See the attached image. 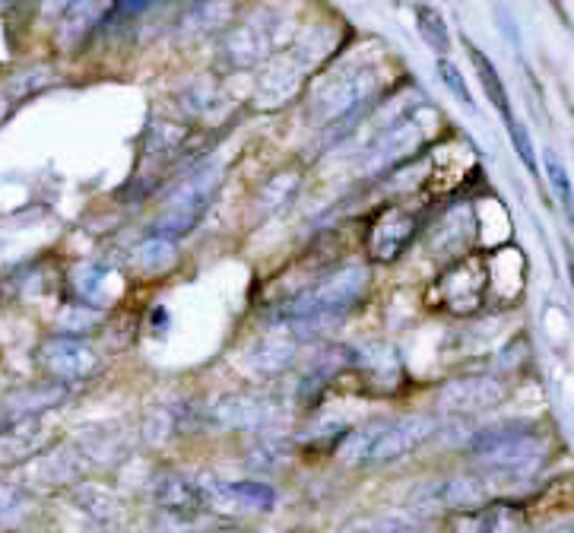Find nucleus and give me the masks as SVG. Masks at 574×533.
Returning a JSON list of instances; mask_svg holds the SVG:
<instances>
[{"label":"nucleus","instance_id":"10","mask_svg":"<svg viewBox=\"0 0 574 533\" xmlns=\"http://www.w3.org/2000/svg\"><path fill=\"white\" fill-rule=\"evenodd\" d=\"M276 410L280 407H276L267 394H229L213 403L210 419L222 429L251 432V429H264L267 422H273Z\"/></svg>","mask_w":574,"mask_h":533},{"label":"nucleus","instance_id":"21","mask_svg":"<svg viewBox=\"0 0 574 533\" xmlns=\"http://www.w3.org/2000/svg\"><path fill=\"white\" fill-rule=\"evenodd\" d=\"M467 51H470V61L476 67V77H479V83H483V89H486V99L498 108V115H502L505 121H511L514 112H511V102H508V89H505L502 77H498L495 64L489 61V54H483L476 45H467Z\"/></svg>","mask_w":574,"mask_h":533},{"label":"nucleus","instance_id":"18","mask_svg":"<svg viewBox=\"0 0 574 533\" xmlns=\"http://www.w3.org/2000/svg\"><path fill=\"white\" fill-rule=\"evenodd\" d=\"M422 146V131L416 124L410 121H403L397 124L394 131H387L378 146L372 150V156H368V172H384V169H391V165L403 162V159H410L416 150Z\"/></svg>","mask_w":574,"mask_h":533},{"label":"nucleus","instance_id":"3","mask_svg":"<svg viewBox=\"0 0 574 533\" xmlns=\"http://www.w3.org/2000/svg\"><path fill=\"white\" fill-rule=\"evenodd\" d=\"M489 277H492L489 257L483 254L460 257V261H454L451 267H444L438 273V280L429 286L425 302H429L432 311H441V315L470 318L486 308Z\"/></svg>","mask_w":574,"mask_h":533},{"label":"nucleus","instance_id":"5","mask_svg":"<svg viewBox=\"0 0 574 533\" xmlns=\"http://www.w3.org/2000/svg\"><path fill=\"white\" fill-rule=\"evenodd\" d=\"M435 435V419L432 416H403L394 422H378L372 445L365 451L362 464H391L397 457L416 451Z\"/></svg>","mask_w":574,"mask_h":533},{"label":"nucleus","instance_id":"27","mask_svg":"<svg viewBox=\"0 0 574 533\" xmlns=\"http://www.w3.org/2000/svg\"><path fill=\"white\" fill-rule=\"evenodd\" d=\"M340 533H429V530L403 518H362V521H349Z\"/></svg>","mask_w":574,"mask_h":533},{"label":"nucleus","instance_id":"12","mask_svg":"<svg viewBox=\"0 0 574 533\" xmlns=\"http://www.w3.org/2000/svg\"><path fill=\"white\" fill-rule=\"evenodd\" d=\"M299 356V337L283 324L264 334L261 340H254V346L245 353V365L257 378H273L283 375L289 365Z\"/></svg>","mask_w":574,"mask_h":533},{"label":"nucleus","instance_id":"16","mask_svg":"<svg viewBox=\"0 0 574 533\" xmlns=\"http://www.w3.org/2000/svg\"><path fill=\"white\" fill-rule=\"evenodd\" d=\"M45 426L39 416L7 422V429L0 432V467H20L29 464L32 457L45 451Z\"/></svg>","mask_w":574,"mask_h":533},{"label":"nucleus","instance_id":"7","mask_svg":"<svg viewBox=\"0 0 574 533\" xmlns=\"http://www.w3.org/2000/svg\"><path fill=\"white\" fill-rule=\"evenodd\" d=\"M416 235V216L406 207H384L365 232V254L372 264H394Z\"/></svg>","mask_w":574,"mask_h":533},{"label":"nucleus","instance_id":"9","mask_svg":"<svg viewBox=\"0 0 574 533\" xmlns=\"http://www.w3.org/2000/svg\"><path fill=\"white\" fill-rule=\"evenodd\" d=\"M203 508H216L222 514L232 511H270L276 505V492L267 483L257 480H235V483H219L213 476L197 480Z\"/></svg>","mask_w":574,"mask_h":533},{"label":"nucleus","instance_id":"11","mask_svg":"<svg viewBox=\"0 0 574 533\" xmlns=\"http://www.w3.org/2000/svg\"><path fill=\"white\" fill-rule=\"evenodd\" d=\"M444 533H530L524 511L511 502H489L483 508L460 511L448 521Z\"/></svg>","mask_w":574,"mask_h":533},{"label":"nucleus","instance_id":"14","mask_svg":"<svg viewBox=\"0 0 574 533\" xmlns=\"http://www.w3.org/2000/svg\"><path fill=\"white\" fill-rule=\"evenodd\" d=\"M479 499H486V486L479 483L476 476H444V480L425 486L413 502L422 511H438V508L470 511Z\"/></svg>","mask_w":574,"mask_h":533},{"label":"nucleus","instance_id":"29","mask_svg":"<svg viewBox=\"0 0 574 533\" xmlns=\"http://www.w3.org/2000/svg\"><path fill=\"white\" fill-rule=\"evenodd\" d=\"M505 124H508V134H511V143H514L517 156L524 159L527 172L536 175V169H540V165H536V153H533V143H530V131H527V127H524L521 121H517V118H511V121H505Z\"/></svg>","mask_w":574,"mask_h":533},{"label":"nucleus","instance_id":"32","mask_svg":"<svg viewBox=\"0 0 574 533\" xmlns=\"http://www.w3.org/2000/svg\"><path fill=\"white\" fill-rule=\"evenodd\" d=\"M23 502H26V489H23V486H16V483H0V521L20 511Z\"/></svg>","mask_w":574,"mask_h":533},{"label":"nucleus","instance_id":"25","mask_svg":"<svg viewBox=\"0 0 574 533\" xmlns=\"http://www.w3.org/2000/svg\"><path fill=\"white\" fill-rule=\"evenodd\" d=\"M416 26H419V35L425 39V45H429L432 51H438V54H448L451 32H448V23H444V16L435 7L419 4L416 7Z\"/></svg>","mask_w":574,"mask_h":533},{"label":"nucleus","instance_id":"30","mask_svg":"<svg viewBox=\"0 0 574 533\" xmlns=\"http://www.w3.org/2000/svg\"><path fill=\"white\" fill-rule=\"evenodd\" d=\"M438 73H441L444 86H448L460 102H464L467 108H476V102H473V96H470V89H467V80L460 77L457 64H451V61H438Z\"/></svg>","mask_w":574,"mask_h":533},{"label":"nucleus","instance_id":"24","mask_svg":"<svg viewBox=\"0 0 574 533\" xmlns=\"http://www.w3.org/2000/svg\"><path fill=\"white\" fill-rule=\"evenodd\" d=\"M226 54H229V61L235 67H251L267 54V35L261 29H254V26L238 29L226 42Z\"/></svg>","mask_w":574,"mask_h":533},{"label":"nucleus","instance_id":"31","mask_svg":"<svg viewBox=\"0 0 574 533\" xmlns=\"http://www.w3.org/2000/svg\"><path fill=\"white\" fill-rule=\"evenodd\" d=\"M248 461H251L257 470H267V473H273L276 467H280V464L286 461V451H280L276 445H270V441H261V445H254V448H251Z\"/></svg>","mask_w":574,"mask_h":533},{"label":"nucleus","instance_id":"8","mask_svg":"<svg viewBox=\"0 0 574 533\" xmlns=\"http://www.w3.org/2000/svg\"><path fill=\"white\" fill-rule=\"evenodd\" d=\"M508 394L505 384L492 375H467L457 378L451 384H444V391L438 397V410L448 416H476L498 407Z\"/></svg>","mask_w":574,"mask_h":533},{"label":"nucleus","instance_id":"2","mask_svg":"<svg viewBox=\"0 0 574 533\" xmlns=\"http://www.w3.org/2000/svg\"><path fill=\"white\" fill-rule=\"evenodd\" d=\"M473 457L495 473H533L546 461V445L527 422H498L470 441Z\"/></svg>","mask_w":574,"mask_h":533},{"label":"nucleus","instance_id":"19","mask_svg":"<svg viewBox=\"0 0 574 533\" xmlns=\"http://www.w3.org/2000/svg\"><path fill=\"white\" fill-rule=\"evenodd\" d=\"M73 505H77L92 524L99 527H115L121 521V499L115 489H108L105 483H77L73 486Z\"/></svg>","mask_w":574,"mask_h":533},{"label":"nucleus","instance_id":"15","mask_svg":"<svg viewBox=\"0 0 574 533\" xmlns=\"http://www.w3.org/2000/svg\"><path fill=\"white\" fill-rule=\"evenodd\" d=\"M70 289L83 305L89 308H108L111 302L118 299L121 292V280H118V270L108 267V264H96V261H86L77 264L70 270Z\"/></svg>","mask_w":574,"mask_h":533},{"label":"nucleus","instance_id":"17","mask_svg":"<svg viewBox=\"0 0 574 533\" xmlns=\"http://www.w3.org/2000/svg\"><path fill=\"white\" fill-rule=\"evenodd\" d=\"M375 86L372 73H349V77H337L330 86L318 89L314 96V115L321 121L343 118V112H353V108L368 96V89Z\"/></svg>","mask_w":574,"mask_h":533},{"label":"nucleus","instance_id":"1","mask_svg":"<svg viewBox=\"0 0 574 533\" xmlns=\"http://www.w3.org/2000/svg\"><path fill=\"white\" fill-rule=\"evenodd\" d=\"M368 289V267L346 264L337 273L324 277L318 286L305 289L295 296L283 311L280 321L292 330L299 343L311 334H321L327 324H337L343 315H349L365 296Z\"/></svg>","mask_w":574,"mask_h":533},{"label":"nucleus","instance_id":"26","mask_svg":"<svg viewBox=\"0 0 574 533\" xmlns=\"http://www.w3.org/2000/svg\"><path fill=\"white\" fill-rule=\"evenodd\" d=\"M99 321H102V318H99V308L70 305V308L61 311L58 327H61V334H64V337H80V340H83V334H89V330H96Z\"/></svg>","mask_w":574,"mask_h":533},{"label":"nucleus","instance_id":"33","mask_svg":"<svg viewBox=\"0 0 574 533\" xmlns=\"http://www.w3.org/2000/svg\"><path fill=\"white\" fill-rule=\"evenodd\" d=\"M150 4H156V0H111L108 20L111 23H124V20H131V16L143 13Z\"/></svg>","mask_w":574,"mask_h":533},{"label":"nucleus","instance_id":"23","mask_svg":"<svg viewBox=\"0 0 574 533\" xmlns=\"http://www.w3.org/2000/svg\"><path fill=\"white\" fill-rule=\"evenodd\" d=\"M134 257L146 273H165V270H172L178 261V245H175V238H165V235L153 232L150 238H143V242L137 245Z\"/></svg>","mask_w":574,"mask_h":533},{"label":"nucleus","instance_id":"36","mask_svg":"<svg viewBox=\"0 0 574 533\" xmlns=\"http://www.w3.org/2000/svg\"><path fill=\"white\" fill-rule=\"evenodd\" d=\"M7 429V419H4V413H0V432H4Z\"/></svg>","mask_w":574,"mask_h":533},{"label":"nucleus","instance_id":"35","mask_svg":"<svg viewBox=\"0 0 574 533\" xmlns=\"http://www.w3.org/2000/svg\"><path fill=\"white\" fill-rule=\"evenodd\" d=\"M16 4H20V0H0V16H7Z\"/></svg>","mask_w":574,"mask_h":533},{"label":"nucleus","instance_id":"13","mask_svg":"<svg viewBox=\"0 0 574 533\" xmlns=\"http://www.w3.org/2000/svg\"><path fill=\"white\" fill-rule=\"evenodd\" d=\"M150 495L159 508H165L172 514V521H184L191 524V518L197 511H203V499H200V486L191 476H184L178 470H165L159 476H153Z\"/></svg>","mask_w":574,"mask_h":533},{"label":"nucleus","instance_id":"20","mask_svg":"<svg viewBox=\"0 0 574 533\" xmlns=\"http://www.w3.org/2000/svg\"><path fill=\"white\" fill-rule=\"evenodd\" d=\"M108 10H111L108 0H73V4L67 7V13H64V20H61L64 45L86 39V35L96 29L102 20H108Z\"/></svg>","mask_w":574,"mask_h":533},{"label":"nucleus","instance_id":"34","mask_svg":"<svg viewBox=\"0 0 574 533\" xmlns=\"http://www.w3.org/2000/svg\"><path fill=\"white\" fill-rule=\"evenodd\" d=\"M188 533H242L238 527H210V530H197V527H191Z\"/></svg>","mask_w":574,"mask_h":533},{"label":"nucleus","instance_id":"4","mask_svg":"<svg viewBox=\"0 0 574 533\" xmlns=\"http://www.w3.org/2000/svg\"><path fill=\"white\" fill-rule=\"evenodd\" d=\"M219 185H222V169H219V165H203L200 172H194L169 197V204H165L159 223H156V235L175 238V242H178L181 235H188L203 219V213L210 210Z\"/></svg>","mask_w":574,"mask_h":533},{"label":"nucleus","instance_id":"28","mask_svg":"<svg viewBox=\"0 0 574 533\" xmlns=\"http://www.w3.org/2000/svg\"><path fill=\"white\" fill-rule=\"evenodd\" d=\"M543 169H546V175H549V185H552L555 197L562 200L565 213H571V181H568V172H565V165H562L559 153L546 150V153H543Z\"/></svg>","mask_w":574,"mask_h":533},{"label":"nucleus","instance_id":"6","mask_svg":"<svg viewBox=\"0 0 574 533\" xmlns=\"http://www.w3.org/2000/svg\"><path fill=\"white\" fill-rule=\"evenodd\" d=\"M42 369L58 378V381H86L92 375H99L102 359L86 340L80 337H48L45 343H39V353H35Z\"/></svg>","mask_w":574,"mask_h":533},{"label":"nucleus","instance_id":"37","mask_svg":"<svg viewBox=\"0 0 574 533\" xmlns=\"http://www.w3.org/2000/svg\"><path fill=\"white\" fill-rule=\"evenodd\" d=\"M286 533H311V530H286Z\"/></svg>","mask_w":574,"mask_h":533},{"label":"nucleus","instance_id":"22","mask_svg":"<svg viewBox=\"0 0 574 533\" xmlns=\"http://www.w3.org/2000/svg\"><path fill=\"white\" fill-rule=\"evenodd\" d=\"M64 400V391L61 388H32V391H16L10 394V403H7V413L4 419L7 422H16V419H29V416H39L45 410H51L54 403Z\"/></svg>","mask_w":574,"mask_h":533}]
</instances>
